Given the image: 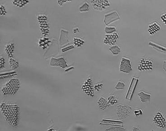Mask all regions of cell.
Segmentation results:
<instances>
[{"label": "cell", "instance_id": "obj_1", "mask_svg": "<svg viewBox=\"0 0 166 131\" xmlns=\"http://www.w3.org/2000/svg\"><path fill=\"white\" fill-rule=\"evenodd\" d=\"M1 109L8 122L14 126L17 125L19 116L18 106L15 105H8L3 103L1 104Z\"/></svg>", "mask_w": 166, "mask_h": 131}, {"label": "cell", "instance_id": "obj_2", "mask_svg": "<svg viewBox=\"0 0 166 131\" xmlns=\"http://www.w3.org/2000/svg\"><path fill=\"white\" fill-rule=\"evenodd\" d=\"M21 87L20 81L17 78L11 79L2 87L1 92L5 96H13L19 91Z\"/></svg>", "mask_w": 166, "mask_h": 131}, {"label": "cell", "instance_id": "obj_3", "mask_svg": "<svg viewBox=\"0 0 166 131\" xmlns=\"http://www.w3.org/2000/svg\"><path fill=\"white\" fill-rule=\"evenodd\" d=\"M154 62L149 58L142 57L138 65L139 71H151L154 69Z\"/></svg>", "mask_w": 166, "mask_h": 131}, {"label": "cell", "instance_id": "obj_4", "mask_svg": "<svg viewBox=\"0 0 166 131\" xmlns=\"http://www.w3.org/2000/svg\"><path fill=\"white\" fill-rule=\"evenodd\" d=\"M83 91L89 97L94 96V87L93 81L91 76H88L85 80L81 87Z\"/></svg>", "mask_w": 166, "mask_h": 131}, {"label": "cell", "instance_id": "obj_5", "mask_svg": "<svg viewBox=\"0 0 166 131\" xmlns=\"http://www.w3.org/2000/svg\"><path fill=\"white\" fill-rule=\"evenodd\" d=\"M37 20L40 26L42 34L44 36H47L49 32V25L46 22L47 20V17L46 15L40 14L37 16Z\"/></svg>", "mask_w": 166, "mask_h": 131}, {"label": "cell", "instance_id": "obj_6", "mask_svg": "<svg viewBox=\"0 0 166 131\" xmlns=\"http://www.w3.org/2000/svg\"><path fill=\"white\" fill-rule=\"evenodd\" d=\"M91 4L93 8L95 10L98 11H104L107 8L111 5V4L108 1L104 0H97L91 1Z\"/></svg>", "mask_w": 166, "mask_h": 131}, {"label": "cell", "instance_id": "obj_7", "mask_svg": "<svg viewBox=\"0 0 166 131\" xmlns=\"http://www.w3.org/2000/svg\"><path fill=\"white\" fill-rule=\"evenodd\" d=\"M119 70L120 72L126 74H129L130 72H132V67L131 61L129 58L123 57L121 59Z\"/></svg>", "mask_w": 166, "mask_h": 131}, {"label": "cell", "instance_id": "obj_8", "mask_svg": "<svg viewBox=\"0 0 166 131\" xmlns=\"http://www.w3.org/2000/svg\"><path fill=\"white\" fill-rule=\"evenodd\" d=\"M117 115L120 119H124L127 117L130 113L131 107L127 105H120L117 107Z\"/></svg>", "mask_w": 166, "mask_h": 131}, {"label": "cell", "instance_id": "obj_9", "mask_svg": "<svg viewBox=\"0 0 166 131\" xmlns=\"http://www.w3.org/2000/svg\"><path fill=\"white\" fill-rule=\"evenodd\" d=\"M119 39V35L117 33L115 32L112 34H106L104 37V43L108 45H115Z\"/></svg>", "mask_w": 166, "mask_h": 131}, {"label": "cell", "instance_id": "obj_10", "mask_svg": "<svg viewBox=\"0 0 166 131\" xmlns=\"http://www.w3.org/2000/svg\"><path fill=\"white\" fill-rule=\"evenodd\" d=\"M154 121L159 128H165L166 127V121L164 115L160 112H158L154 118Z\"/></svg>", "mask_w": 166, "mask_h": 131}, {"label": "cell", "instance_id": "obj_11", "mask_svg": "<svg viewBox=\"0 0 166 131\" xmlns=\"http://www.w3.org/2000/svg\"><path fill=\"white\" fill-rule=\"evenodd\" d=\"M50 65L53 66H57L65 69L67 67V62L64 58H60L58 59L52 58L50 61Z\"/></svg>", "mask_w": 166, "mask_h": 131}, {"label": "cell", "instance_id": "obj_12", "mask_svg": "<svg viewBox=\"0 0 166 131\" xmlns=\"http://www.w3.org/2000/svg\"><path fill=\"white\" fill-rule=\"evenodd\" d=\"M14 44L13 43H10L5 44L4 47V52L9 59L13 58L14 50Z\"/></svg>", "mask_w": 166, "mask_h": 131}, {"label": "cell", "instance_id": "obj_13", "mask_svg": "<svg viewBox=\"0 0 166 131\" xmlns=\"http://www.w3.org/2000/svg\"><path fill=\"white\" fill-rule=\"evenodd\" d=\"M161 29V26L160 24L156 21H154L148 25V32L150 35H154L158 32Z\"/></svg>", "mask_w": 166, "mask_h": 131}, {"label": "cell", "instance_id": "obj_14", "mask_svg": "<svg viewBox=\"0 0 166 131\" xmlns=\"http://www.w3.org/2000/svg\"><path fill=\"white\" fill-rule=\"evenodd\" d=\"M51 41L47 37H43L39 39L38 42V45L43 50H45L50 45Z\"/></svg>", "mask_w": 166, "mask_h": 131}, {"label": "cell", "instance_id": "obj_15", "mask_svg": "<svg viewBox=\"0 0 166 131\" xmlns=\"http://www.w3.org/2000/svg\"><path fill=\"white\" fill-rule=\"evenodd\" d=\"M138 95L142 102H147L151 99V94L147 93L143 91H141L139 93Z\"/></svg>", "mask_w": 166, "mask_h": 131}, {"label": "cell", "instance_id": "obj_16", "mask_svg": "<svg viewBox=\"0 0 166 131\" xmlns=\"http://www.w3.org/2000/svg\"><path fill=\"white\" fill-rule=\"evenodd\" d=\"M97 104L99 109L102 110H104L110 106L107 100L104 97H101L99 98L97 102Z\"/></svg>", "mask_w": 166, "mask_h": 131}, {"label": "cell", "instance_id": "obj_17", "mask_svg": "<svg viewBox=\"0 0 166 131\" xmlns=\"http://www.w3.org/2000/svg\"><path fill=\"white\" fill-rule=\"evenodd\" d=\"M29 1H23V0H14L12 2L13 5L16 6L20 9L23 8L25 5L28 4Z\"/></svg>", "mask_w": 166, "mask_h": 131}, {"label": "cell", "instance_id": "obj_18", "mask_svg": "<svg viewBox=\"0 0 166 131\" xmlns=\"http://www.w3.org/2000/svg\"><path fill=\"white\" fill-rule=\"evenodd\" d=\"M9 65L13 70H16L19 67V62L13 58H10L8 61Z\"/></svg>", "mask_w": 166, "mask_h": 131}, {"label": "cell", "instance_id": "obj_19", "mask_svg": "<svg viewBox=\"0 0 166 131\" xmlns=\"http://www.w3.org/2000/svg\"><path fill=\"white\" fill-rule=\"evenodd\" d=\"M109 49L113 55H118L121 52V49L117 45H113L110 47Z\"/></svg>", "mask_w": 166, "mask_h": 131}, {"label": "cell", "instance_id": "obj_20", "mask_svg": "<svg viewBox=\"0 0 166 131\" xmlns=\"http://www.w3.org/2000/svg\"><path fill=\"white\" fill-rule=\"evenodd\" d=\"M85 41L79 37H74L73 44L75 46L77 47H81L84 44Z\"/></svg>", "mask_w": 166, "mask_h": 131}, {"label": "cell", "instance_id": "obj_21", "mask_svg": "<svg viewBox=\"0 0 166 131\" xmlns=\"http://www.w3.org/2000/svg\"><path fill=\"white\" fill-rule=\"evenodd\" d=\"M90 5L87 2H85L79 7V11L81 12H87L90 10Z\"/></svg>", "mask_w": 166, "mask_h": 131}, {"label": "cell", "instance_id": "obj_22", "mask_svg": "<svg viewBox=\"0 0 166 131\" xmlns=\"http://www.w3.org/2000/svg\"><path fill=\"white\" fill-rule=\"evenodd\" d=\"M118 98H116L115 96L111 95L107 98V102L110 105H114L118 102Z\"/></svg>", "mask_w": 166, "mask_h": 131}, {"label": "cell", "instance_id": "obj_23", "mask_svg": "<svg viewBox=\"0 0 166 131\" xmlns=\"http://www.w3.org/2000/svg\"><path fill=\"white\" fill-rule=\"evenodd\" d=\"M6 66V59L4 56H1V57H0V70H3L5 68Z\"/></svg>", "mask_w": 166, "mask_h": 131}, {"label": "cell", "instance_id": "obj_24", "mask_svg": "<svg viewBox=\"0 0 166 131\" xmlns=\"http://www.w3.org/2000/svg\"><path fill=\"white\" fill-rule=\"evenodd\" d=\"M105 32L107 34H112L116 32V29L114 27H106L105 29Z\"/></svg>", "mask_w": 166, "mask_h": 131}, {"label": "cell", "instance_id": "obj_25", "mask_svg": "<svg viewBox=\"0 0 166 131\" xmlns=\"http://www.w3.org/2000/svg\"><path fill=\"white\" fill-rule=\"evenodd\" d=\"M104 86V84L102 82H98L96 84L94 87V90L97 92H100L102 89H103Z\"/></svg>", "mask_w": 166, "mask_h": 131}, {"label": "cell", "instance_id": "obj_26", "mask_svg": "<svg viewBox=\"0 0 166 131\" xmlns=\"http://www.w3.org/2000/svg\"><path fill=\"white\" fill-rule=\"evenodd\" d=\"M7 14V10L6 8L5 7L4 5H1V8H0V15L1 17L5 16Z\"/></svg>", "mask_w": 166, "mask_h": 131}, {"label": "cell", "instance_id": "obj_27", "mask_svg": "<svg viewBox=\"0 0 166 131\" xmlns=\"http://www.w3.org/2000/svg\"><path fill=\"white\" fill-rule=\"evenodd\" d=\"M125 86L124 83L122 81H119L117 84L115 88L116 90H119L123 89Z\"/></svg>", "mask_w": 166, "mask_h": 131}, {"label": "cell", "instance_id": "obj_28", "mask_svg": "<svg viewBox=\"0 0 166 131\" xmlns=\"http://www.w3.org/2000/svg\"><path fill=\"white\" fill-rule=\"evenodd\" d=\"M126 130L123 128H120V127H112L107 129L105 131H125Z\"/></svg>", "mask_w": 166, "mask_h": 131}, {"label": "cell", "instance_id": "obj_29", "mask_svg": "<svg viewBox=\"0 0 166 131\" xmlns=\"http://www.w3.org/2000/svg\"><path fill=\"white\" fill-rule=\"evenodd\" d=\"M134 114H135V115L136 117H138L139 115L143 114V112L141 108H140V109H135V111H134Z\"/></svg>", "mask_w": 166, "mask_h": 131}, {"label": "cell", "instance_id": "obj_30", "mask_svg": "<svg viewBox=\"0 0 166 131\" xmlns=\"http://www.w3.org/2000/svg\"><path fill=\"white\" fill-rule=\"evenodd\" d=\"M160 19L163 22V23L166 26V11L163 13L160 16Z\"/></svg>", "mask_w": 166, "mask_h": 131}, {"label": "cell", "instance_id": "obj_31", "mask_svg": "<svg viewBox=\"0 0 166 131\" xmlns=\"http://www.w3.org/2000/svg\"><path fill=\"white\" fill-rule=\"evenodd\" d=\"M71 2V1H67V0H62V1H57V3L59 6H63L64 5L68 2Z\"/></svg>", "mask_w": 166, "mask_h": 131}, {"label": "cell", "instance_id": "obj_32", "mask_svg": "<svg viewBox=\"0 0 166 131\" xmlns=\"http://www.w3.org/2000/svg\"><path fill=\"white\" fill-rule=\"evenodd\" d=\"M132 131H140L139 128L137 127H134L132 129Z\"/></svg>", "mask_w": 166, "mask_h": 131}, {"label": "cell", "instance_id": "obj_33", "mask_svg": "<svg viewBox=\"0 0 166 131\" xmlns=\"http://www.w3.org/2000/svg\"><path fill=\"white\" fill-rule=\"evenodd\" d=\"M73 31V32L74 33H76L77 32H79V28H75V29H74Z\"/></svg>", "mask_w": 166, "mask_h": 131}, {"label": "cell", "instance_id": "obj_34", "mask_svg": "<svg viewBox=\"0 0 166 131\" xmlns=\"http://www.w3.org/2000/svg\"><path fill=\"white\" fill-rule=\"evenodd\" d=\"M47 131H56L55 130L53 129H50L48 130Z\"/></svg>", "mask_w": 166, "mask_h": 131}]
</instances>
